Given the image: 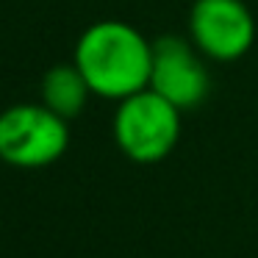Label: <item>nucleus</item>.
Returning <instances> with one entry per match:
<instances>
[{
    "instance_id": "nucleus-3",
    "label": "nucleus",
    "mask_w": 258,
    "mask_h": 258,
    "mask_svg": "<svg viewBox=\"0 0 258 258\" xmlns=\"http://www.w3.org/2000/svg\"><path fill=\"white\" fill-rule=\"evenodd\" d=\"M70 147V122L42 103H17L0 111V161L17 169L56 164Z\"/></svg>"
},
{
    "instance_id": "nucleus-6",
    "label": "nucleus",
    "mask_w": 258,
    "mask_h": 258,
    "mask_svg": "<svg viewBox=\"0 0 258 258\" xmlns=\"http://www.w3.org/2000/svg\"><path fill=\"white\" fill-rule=\"evenodd\" d=\"M39 95H42V106H47L53 114L64 117L67 122L81 117L86 103H89V97H95L89 84H86V78L81 75V70L73 61L56 64V67L47 70L42 75Z\"/></svg>"
},
{
    "instance_id": "nucleus-4",
    "label": "nucleus",
    "mask_w": 258,
    "mask_h": 258,
    "mask_svg": "<svg viewBox=\"0 0 258 258\" xmlns=\"http://www.w3.org/2000/svg\"><path fill=\"white\" fill-rule=\"evenodd\" d=\"M255 17L244 0H195L186 36L217 64H233L255 45Z\"/></svg>"
},
{
    "instance_id": "nucleus-2",
    "label": "nucleus",
    "mask_w": 258,
    "mask_h": 258,
    "mask_svg": "<svg viewBox=\"0 0 258 258\" xmlns=\"http://www.w3.org/2000/svg\"><path fill=\"white\" fill-rule=\"evenodd\" d=\"M183 131V111L153 89L117 103L111 134L119 153L134 164H158L178 147Z\"/></svg>"
},
{
    "instance_id": "nucleus-5",
    "label": "nucleus",
    "mask_w": 258,
    "mask_h": 258,
    "mask_svg": "<svg viewBox=\"0 0 258 258\" xmlns=\"http://www.w3.org/2000/svg\"><path fill=\"white\" fill-rule=\"evenodd\" d=\"M156 95L169 100L180 111L203 106L211 92L208 58L189 42V36L164 34L153 39L150 86Z\"/></svg>"
},
{
    "instance_id": "nucleus-1",
    "label": "nucleus",
    "mask_w": 258,
    "mask_h": 258,
    "mask_svg": "<svg viewBox=\"0 0 258 258\" xmlns=\"http://www.w3.org/2000/svg\"><path fill=\"white\" fill-rule=\"evenodd\" d=\"M73 64L95 97L119 103L150 86L153 42L131 23L100 20L78 36Z\"/></svg>"
}]
</instances>
